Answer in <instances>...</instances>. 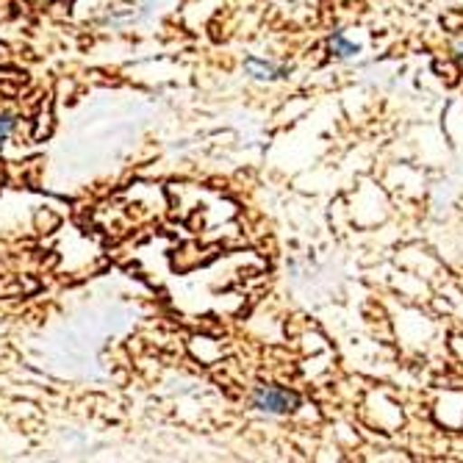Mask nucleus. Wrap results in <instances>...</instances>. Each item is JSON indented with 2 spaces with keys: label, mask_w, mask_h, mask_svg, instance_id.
Returning <instances> with one entry per match:
<instances>
[{
  "label": "nucleus",
  "mask_w": 463,
  "mask_h": 463,
  "mask_svg": "<svg viewBox=\"0 0 463 463\" xmlns=\"http://www.w3.org/2000/svg\"><path fill=\"white\" fill-rule=\"evenodd\" d=\"M244 70L252 78H261V80H272V78H280L283 75V67H278L272 61H259V59H247L244 61Z\"/></svg>",
  "instance_id": "obj_2"
},
{
  "label": "nucleus",
  "mask_w": 463,
  "mask_h": 463,
  "mask_svg": "<svg viewBox=\"0 0 463 463\" xmlns=\"http://www.w3.org/2000/svg\"><path fill=\"white\" fill-rule=\"evenodd\" d=\"M458 53H460V56H463V42H460V45H458Z\"/></svg>",
  "instance_id": "obj_5"
},
{
  "label": "nucleus",
  "mask_w": 463,
  "mask_h": 463,
  "mask_svg": "<svg viewBox=\"0 0 463 463\" xmlns=\"http://www.w3.org/2000/svg\"><path fill=\"white\" fill-rule=\"evenodd\" d=\"M298 405H300V397L280 386H259L252 392V408H259L261 413L283 416V413L298 411Z\"/></svg>",
  "instance_id": "obj_1"
},
{
  "label": "nucleus",
  "mask_w": 463,
  "mask_h": 463,
  "mask_svg": "<svg viewBox=\"0 0 463 463\" xmlns=\"http://www.w3.org/2000/svg\"><path fill=\"white\" fill-rule=\"evenodd\" d=\"M14 128H17V119L12 114H0V147L14 134Z\"/></svg>",
  "instance_id": "obj_4"
},
{
  "label": "nucleus",
  "mask_w": 463,
  "mask_h": 463,
  "mask_svg": "<svg viewBox=\"0 0 463 463\" xmlns=\"http://www.w3.org/2000/svg\"><path fill=\"white\" fill-rule=\"evenodd\" d=\"M330 53L347 59V56H353V53H355V45H353V42H347L342 33H335V36L330 39Z\"/></svg>",
  "instance_id": "obj_3"
}]
</instances>
